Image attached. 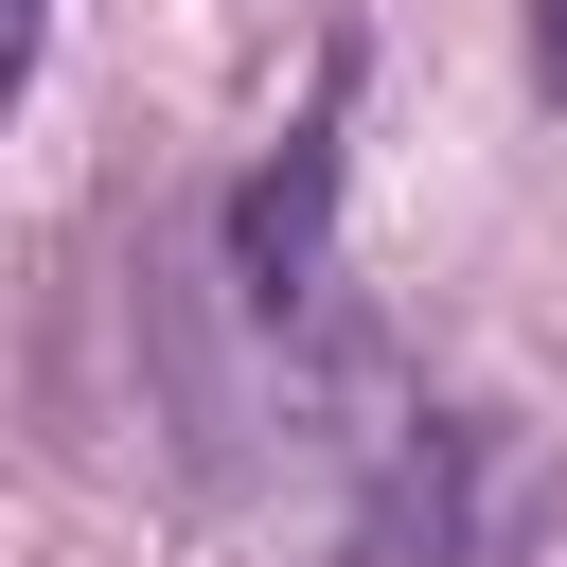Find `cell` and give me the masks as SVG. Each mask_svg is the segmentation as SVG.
<instances>
[{
    "label": "cell",
    "mask_w": 567,
    "mask_h": 567,
    "mask_svg": "<svg viewBox=\"0 0 567 567\" xmlns=\"http://www.w3.org/2000/svg\"><path fill=\"white\" fill-rule=\"evenodd\" d=\"M35 35H53V0H0V106L35 89Z\"/></svg>",
    "instance_id": "1"
},
{
    "label": "cell",
    "mask_w": 567,
    "mask_h": 567,
    "mask_svg": "<svg viewBox=\"0 0 567 567\" xmlns=\"http://www.w3.org/2000/svg\"><path fill=\"white\" fill-rule=\"evenodd\" d=\"M532 89H567V0H532Z\"/></svg>",
    "instance_id": "2"
}]
</instances>
